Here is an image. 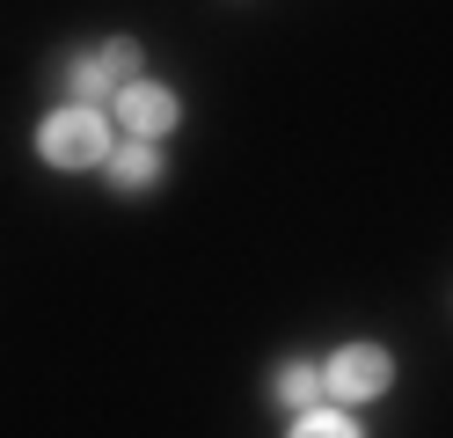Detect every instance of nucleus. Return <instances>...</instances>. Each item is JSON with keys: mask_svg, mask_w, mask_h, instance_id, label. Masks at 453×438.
Masks as SVG:
<instances>
[{"mask_svg": "<svg viewBox=\"0 0 453 438\" xmlns=\"http://www.w3.org/2000/svg\"><path fill=\"white\" fill-rule=\"evenodd\" d=\"M37 154L51 168H96L110 154V139H103V117L96 110H59V117H44L37 125Z\"/></svg>", "mask_w": 453, "mask_h": 438, "instance_id": "obj_1", "label": "nucleus"}, {"mask_svg": "<svg viewBox=\"0 0 453 438\" xmlns=\"http://www.w3.org/2000/svg\"><path fill=\"white\" fill-rule=\"evenodd\" d=\"M388 380H395V365H388L380 343H344V350L322 365V388L344 395V402H373V395H388Z\"/></svg>", "mask_w": 453, "mask_h": 438, "instance_id": "obj_2", "label": "nucleus"}, {"mask_svg": "<svg viewBox=\"0 0 453 438\" xmlns=\"http://www.w3.org/2000/svg\"><path fill=\"white\" fill-rule=\"evenodd\" d=\"M118 117L139 132V139H161L168 125H176V96L154 81H125V96H118Z\"/></svg>", "mask_w": 453, "mask_h": 438, "instance_id": "obj_3", "label": "nucleus"}, {"mask_svg": "<svg viewBox=\"0 0 453 438\" xmlns=\"http://www.w3.org/2000/svg\"><path fill=\"white\" fill-rule=\"evenodd\" d=\"M51 81H59V96H66V103H81V110H88V103H110V88H118V81H110V66H103V51L66 58V66L51 73Z\"/></svg>", "mask_w": 453, "mask_h": 438, "instance_id": "obj_4", "label": "nucleus"}, {"mask_svg": "<svg viewBox=\"0 0 453 438\" xmlns=\"http://www.w3.org/2000/svg\"><path fill=\"white\" fill-rule=\"evenodd\" d=\"M322 395H329V388H322V365H300V358H293V365H278V373H271V402H278V409H300V417H315V402H322Z\"/></svg>", "mask_w": 453, "mask_h": 438, "instance_id": "obj_5", "label": "nucleus"}, {"mask_svg": "<svg viewBox=\"0 0 453 438\" xmlns=\"http://www.w3.org/2000/svg\"><path fill=\"white\" fill-rule=\"evenodd\" d=\"M154 175H161V161H154L147 139H132V146H118V154H110V183H118V190H147Z\"/></svg>", "mask_w": 453, "mask_h": 438, "instance_id": "obj_6", "label": "nucleus"}, {"mask_svg": "<svg viewBox=\"0 0 453 438\" xmlns=\"http://www.w3.org/2000/svg\"><path fill=\"white\" fill-rule=\"evenodd\" d=\"M103 66H110V81H118V88L139 81V44H132V37H110V44H103Z\"/></svg>", "mask_w": 453, "mask_h": 438, "instance_id": "obj_7", "label": "nucleus"}, {"mask_svg": "<svg viewBox=\"0 0 453 438\" xmlns=\"http://www.w3.org/2000/svg\"><path fill=\"white\" fill-rule=\"evenodd\" d=\"M293 438H358V424L322 417V409H315V417H300V424H293Z\"/></svg>", "mask_w": 453, "mask_h": 438, "instance_id": "obj_8", "label": "nucleus"}]
</instances>
